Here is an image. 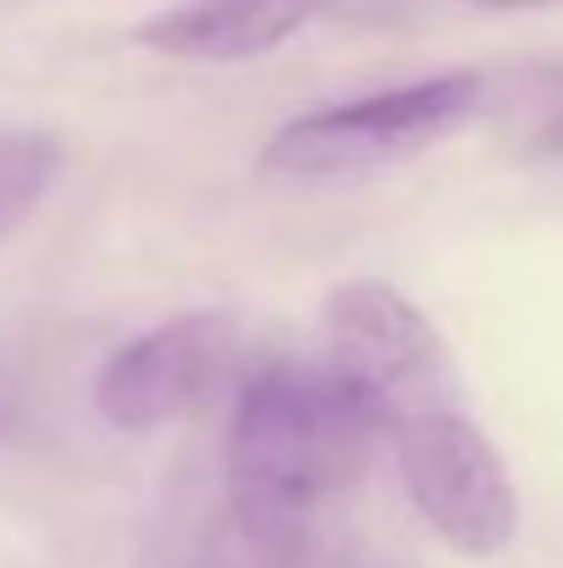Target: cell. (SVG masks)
<instances>
[{"label": "cell", "instance_id": "1", "mask_svg": "<svg viewBox=\"0 0 563 568\" xmlns=\"http://www.w3.org/2000/svg\"><path fill=\"white\" fill-rule=\"evenodd\" d=\"M375 430L321 365H265L243 381L227 430V497L265 568H293L338 530L365 480Z\"/></svg>", "mask_w": 563, "mask_h": 568}, {"label": "cell", "instance_id": "2", "mask_svg": "<svg viewBox=\"0 0 563 568\" xmlns=\"http://www.w3.org/2000/svg\"><path fill=\"white\" fill-rule=\"evenodd\" d=\"M481 100H486L481 72H436V78H414L398 89L354 94V100L282 122L265 139L260 166L271 178H304V183L365 178L409 155H425L431 144L459 133L481 111Z\"/></svg>", "mask_w": 563, "mask_h": 568}, {"label": "cell", "instance_id": "3", "mask_svg": "<svg viewBox=\"0 0 563 568\" xmlns=\"http://www.w3.org/2000/svg\"><path fill=\"white\" fill-rule=\"evenodd\" d=\"M321 371L365 414L375 436L459 408V371L431 315L386 282H343L326 298V359Z\"/></svg>", "mask_w": 563, "mask_h": 568}, {"label": "cell", "instance_id": "4", "mask_svg": "<svg viewBox=\"0 0 563 568\" xmlns=\"http://www.w3.org/2000/svg\"><path fill=\"white\" fill-rule=\"evenodd\" d=\"M392 458L420 519L464 558H497L520 536V491L492 436L459 408L398 425Z\"/></svg>", "mask_w": 563, "mask_h": 568}, {"label": "cell", "instance_id": "5", "mask_svg": "<svg viewBox=\"0 0 563 568\" xmlns=\"http://www.w3.org/2000/svg\"><path fill=\"white\" fill-rule=\"evenodd\" d=\"M238 354H243V332L227 310L172 315L105 359L94 381V408L105 425L128 436L178 425L227 386V376L238 371Z\"/></svg>", "mask_w": 563, "mask_h": 568}, {"label": "cell", "instance_id": "6", "mask_svg": "<svg viewBox=\"0 0 563 568\" xmlns=\"http://www.w3.org/2000/svg\"><path fill=\"white\" fill-rule=\"evenodd\" d=\"M332 0H183L139 22L133 44L188 67H238L288 44Z\"/></svg>", "mask_w": 563, "mask_h": 568}, {"label": "cell", "instance_id": "7", "mask_svg": "<svg viewBox=\"0 0 563 568\" xmlns=\"http://www.w3.org/2000/svg\"><path fill=\"white\" fill-rule=\"evenodd\" d=\"M61 172V139L39 128H0V243L39 210Z\"/></svg>", "mask_w": 563, "mask_h": 568}, {"label": "cell", "instance_id": "8", "mask_svg": "<svg viewBox=\"0 0 563 568\" xmlns=\"http://www.w3.org/2000/svg\"><path fill=\"white\" fill-rule=\"evenodd\" d=\"M293 568H403L392 552H381L365 536H349V530H332L326 541H315Z\"/></svg>", "mask_w": 563, "mask_h": 568}, {"label": "cell", "instance_id": "9", "mask_svg": "<svg viewBox=\"0 0 563 568\" xmlns=\"http://www.w3.org/2000/svg\"><path fill=\"white\" fill-rule=\"evenodd\" d=\"M470 6H486V11H531V6H563V0H470Z\"/></svg>", "mask_w": 563, "mask_h": 568}, {"label": "cell", "instance_id": "10", "mask_svg": "<svg viewBox=\"0 0 563 568\" xmlns=\"http://www.w3.org/2000/svg\"><path fill=\"white\" fill-rule=\"evenodd\" d=\"M542 150H553V155H563V122H559V128H547V133H542Z\"/></svg>", "mask_w": 563, "mask_h": 568}]
</instances>
